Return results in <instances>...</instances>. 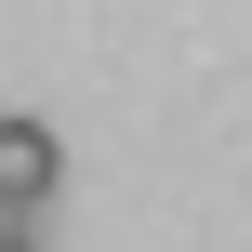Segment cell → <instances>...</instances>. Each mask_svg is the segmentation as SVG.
I'll use <instances>...</instances> for the list:
<instances>
[{
    "label": "cell",
    "instance_id": "cell-1",
    "mask_svg": "<svg viewBox=\"0 0 252 252\" xmlns=\"http://www.w3.org/2000/svg\"><path fill=\"white\" fill-rule=\"evenodd\" d=\"M66 186V146H53V120H0V213H40Z\"/></svg>",
    "mask_w": 252,
    "mask_h": 252
}]
</instances>
